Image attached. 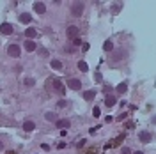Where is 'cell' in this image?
I'll list each match as a JSON object with an SVG mask.
<instances>
[{
    "label": "cell",
    "mask_w": 156,
    "mask_h": 154,
    "mask_svg": "<svg viewBox=\"0 0 156 154\" xmlns=\"http://www.w3.org/2000/svg\"><path fill=\"white\" fill-rule=\"evenodd\" d=\"M46 89H53L59 96L66 94V87H64V83H62L59 78H48L46 80Z\"/></svg>",
    "instance_id": "obj_1"
},
{
    "label": "cell",
    "mask_w": 156,
    "mask_h": 154,
    "mask_svg": "<svg viewBox=\"0 0 156 154\" xmlns=\"http://www.w3.org/2000/svg\"><path fill=\"white\" fill-rule=\"evenodd\" d=\"M71 13H73V16H82V13H84V2H75L71 5Z\"/></svg>",
    "instance_id": "obj_2"
},
{
    "label": "cell",
    "mask_w": 156,
    "mask_h": 154,
    "mask_svg": "<svg viewBox=\"0 0 156 154\" xmlns=\"http://www.w3.org/2000/svg\"><path fill=\"white\" fill-rule=\"evenodd\" d=\"M7 53L11 55V57H14V59H16V57H20L22 50H20V46H18V44H11V46L7 48Z\"/></svg>",
    "instance_id": "obj_3"
},
{
    "label": "cell",
    "mask_w": 156,
    "mask_h": 154,
    "mask_svg": "<svg viewBox=\"0 0 156 154\" xmlns=\"http://www.w3.org/2000/svg\"><path fill=\"white\" fill-rule=\"evenodd\" d=\"M66 34H68V37L73 41V39H76V37H78V28H76L75 25H69L68 30H66Z\"/></svg>",
    "instance_id": "obj_4"
},
{
    "label": "cell",
    "mask_w": 156,
    "mask_h": 154,
    "mask_svg": "<svg viewBox=\"0 0 156 154\" xmlns=\"http://www.w3.org/2000/svg\"><path fill=\"white\" fill-rule=\"evenodd\" d=\"M68 87H69L71 90H80V89H82V81H80V80H75V78H71V80L68 81Z\"/></svg>",
    "instance_id": "obj_5"
},
{
    "label": "cell",
    "mask_w": 156,
    "mask_h": 154,
    "mask_svg": "<svg viewBox=\"0 0 156 154\" xmlns=\"http://www.w3.org/2000/svg\"><path fill=\"white\" fill-rule=\"evenodd\" d=\"M0 34H4V36H9V34H13V25H9V23H4V25H0Z\"/></svg>",
    "instance_id": "obj_6"
},
{
    "label": "cell",
    "mask_w": 156,
    "mask_h": 154,
    "mask_svg": "<svg viewBox=\"0 0 156 154\" xmlns=\"http://www.w3.org/2000/svg\"><path fill=\"white\" fill-rule=\"evenodd\" d=\"M34 11H36L37 14H45V13H46V5H45L43 2H36V4H34Z\"/></svg>",
    "instance_id": "obj_7"
},
{
    "label": "cell",
    "mask_w": 156,
    "mask_h": 154,
    "mask_svg": "<svg viewBox=\"0 0 156 154\" xmlns=\"http://www.w3.org/2000/svg\"><path fill=\"white\" fill-rule=\"evenodd\" d=\"M57 122V128H60V129H68L69 126H71V122L68 120V119H59V120H55Z\"/></svg>",
    "instance_id": "obj_8"
},
{
    "label": "cell",
    "mask_w": 156,
    "mask_h": 154,
    "mask_svg": "<svg viewBox=\"0 0 156 154\" xmlns=\"http://www.w3.org/2000/svg\"><path fill=\"white\" fill-rule=\"evenodd\" d=\"M124 138H126V135H124V133H122V135H119V137H117L115 140H113V142H110V143H108V145H107L105 149H108V147H115V145H119V143H122V140H124Z\"/></svg>",
    "instance_id": "obj_9"
},
{
    "label": "cell",
    "mask_w": 156,
    "mask_h": 154,
    "mask_svg": "<svg viewBox=\"0 0 156 154\" xmlns=\"http://www.w3.org/2000/svg\"><path fill=\"white\" fill-rule=\"evenodd\" d=\"M126 90H128V83H126V81H121V83L115 87V92H117V94H124Z\"/></svg>",
    "instance_id": "obj_10"
},
{
    "label": "cell",
    "mask_w": 156,
    "mask_h": 154,
    "mask_svg": "<svg viewBox=\"0 0 156 154\" xmlns=\"http://www.w3.org/2000/svg\"><path fill=\"white\" fill-rule=\"evenodd\" d=\"M20 22H22V23H30V22H32L30 13H22V14H20Z\"/></svg>",
    "instance_id": "obj_11"
},
{
    "label": "cell",
    "mask_w": 156,
    "mask_h": 154,
    "mask_svg": "<svg viewBox=\"0 0 156 154\" xmlns=\"http://www.w3.org/2000/svg\"><path fill=\"white\" fill-rule=\"evenodd\" d=\"M94 98H96V90H85L84 92V99L85 101H92Z\"/></svg>",
    "instance_id": "obj_12"
},
{
    "label": "cell",
    "mask_w": 156,
    "mask_h": 154,
    "mask_svg": "<svg viewBox=\"0 0 156 154\" xmlns=\"http://www.w3.org/2000/svg\"><path fill=\"white\" fill-rule=\"evenodd\" d=\"M138 138H140L144 143H147V142H151V133H147V131H142L140 135H138Z\"/></svg>",
    "instance_id": "obj_13"
},
{
    "label": "cell",
    "mask_w": 156,
    "mask_h": 154,
    "mask_svg": "<svg viewBox=\"0 0 156 154\" xmlns=\"http://www.w3.org/2000/svg\"><path fill=\"white\" fill-rule=\"evenodd\" d=\"M36 48H37V46H36L34 41H30V39H27V41H25V50H27V51H34Z\"/></svg>",
    "instance_id": "obj_14"
},
{
    "label": "cell",
    "mask_w": 156,
    "mask_h": 154,
    "mask_svg": "<svg viewBox=\"0 0 156 154\" xmlns=\"http://www.w3.org/2000/svg\"><path fill=\"white\" fill-rule=\"evenodd\" d=\"M23 129H25L27 133H30V131H34V129H36V124H34L32 120H27L25 124H23Z\"/></svg>",
    "instance_id": "obj_15"
},
{
    "label": "cell",
    "mask_w": 156,
    "mask_h": 154,
    "mask_svg": "<svg viewBox=\"0 0 156 154\" xmlns=\"http://www.w3.org/2000/svg\"><path fill=\"white\" fill-rule=\"evenodd\" d=\"M25 36H27V37H36V36H37V30H36L34 27H28V28L25 30Z\"/></svg>",
    "instance_id": "obj_16"
},
{
    "label": "cell",
    "mask_w": 156,
    "mask_h": 154,
    "mask_svg": "<svg viewBox=\"0 0 156 154\" xmlns=\"http://www.w3.org/2000/svg\"><path fill=\"white\" fill-rule=\"evenodd\" d=\"M115 103H117V98H115V96H108V98L105 99V105H107V106H113Z\"/></svg>",
    "instance_id": "obj_17"
},
{
    "label": "cell",
    "mask_w": 156,
    "mask_h": 154,
    "mask_svg": "<svg viewBox=\"0 0 156 154\" xmlns=\"http://www.w3.org/2000/svg\"><path fill=\"white\" fill-rule=\"evenodd\" d=\"M78 69L82 71V73H85V71L89 69V66H87V62H85V60H80V62H78Z\"/></svg>",
    "instance_id": "obj_18"
},
{
    "label": "cell",
    "mask_w": 156,
    "mask_h": 154,
    "mask_svg": "<svg viewBox=\"0 0 156 154\" xmlns=\"http://www.w3.org/2000/svg\"><path fill=\"white\" fill-rule=\"evenodd\" d=\"M51 67L57 69V71H60V69H62V62H60V60H51Z\"/></svg>",
    "instance_id": "obj_19"
},
{
    "label": "cell",
    "mask_w": 156,
    "mask_h": 154,
    "mask_svg": "<svg viewBox=\"0 0 156 154\" xmlns=\"http://www.w3.org/2000/svg\"><path fill=\"white\" fill-rule=\"evenodd\" d=\"M103 50H105V51H112V50H113L112 41H105V44H103Z\"/></svg>",
    "instance_id": "obj_20"
},
{
    "label": "cell",
    "mask_w": 156,
    "mask_h": 154,
    "mask_svg": "<svg viewBox=\"0 0 156 154\" xmlns=\"http://www.w3.org/2000/svg\"><path fill=\"white\" fill-rule=\"evenodd\" d=\"M121 7H122L121 4H117V2H113V4H112V13H119V11H121Z\"/></svg>",
    "instance_id": "obj_21"
},
{
    "label": "cell",
    "mask_w": 156,
    "mask_h": 154,
    "mask_svg": "<svg viewBox=\"0 0 156 154\" xmlns=\"http://www.w3.org/2000/svg\"><path fill=\"white\" fill-rule=\"evenodd\" d=\"M45 117H46V120H57V115L53 114V112H50V114H46Z\"/></svg>",
    "instance_id": "obj_22"
},
{
    "label": "cell",
    "mask_w": 156,
    "mask_h": 154,
    "mask_svg": "<svg viewBox=\"0 0 156 154\" xmlns=\"http://www.w3.org/2000/svg\"><path fill=\"white\" fill-rule=\"evenodd\" d=\"M34 83H36V80H34V78H27V80H25V85H27V87H32Z\"/></svg>",
    "instance_id": "obj_23"
},
{
    "label": "cell",
    "mask_w": 156,
    "mask_h": 154,
    "mask_svg": "<svg viewBox=\"0 0 156 154\" xmlns=\"http://www.w3.org/2000/svg\"><path fill=\"white\" fill-rule=\"evenodd\" d=\"M92 115H94V117H96V119H98V117H99V115H101V110H99V108H98V106H96V108H94V110H92Z\"/></svg>",
    "instance_id": "obj_24"
},
{
    "label": "cell",
    "mask_w": 156,
    "mask_h": 154,
    "mask_svg": "<svg viewBox=\"0 0 156 154\" xmlns=\"http://www.w3.org/2000/svg\"><path fill=\"white\" fill-rule=\"evenodd\" d=\"M57 106H59V108H64V106H68V101H64V99H60V101L57 103Z\"/></svg>",
    "instance_id": "obj_25"
},
{
    "label": "cell",
    "mask_w": 156,
    "mask_h": 154,
    "mask_svg": "<svg viewBox=\"0 0 156 154\" xmlns=\"http://www.w3.org/2000/svg\"><path fill=\"white\" fill-rule=\"evenodd\" d=\"M84 154H96V149H94V147H90V149H87Z\"/></svg>",
    "instance_id": "obj_26"
},
{
    "label": "cell",
    "mask_w": 156,
    "mask_h": 154,
    "mask_svg": "<svg viewBox=\"0 0 156 154\" xmlns=\"http://www.w3.org/2000/svg\"><path fill=\"white\" fill-rule=\"evenodd\" d=\"M82 50H84V53H87V51H89V44L84 43V44H82Z\"/></svg>",
    "instance_id": "obj_27"
},
{
    "label": "cell",
    "mask_w": 156,
    "mask_h": 154,
    "mask_svg": "<svg viewBox=\"0 0 156 154\" xmlns=\"http://www.w3.org/2000/svg\"><path fill=\"white\" fill-rule=\"evenodd\" d=\"M41 149H43V151H50V145H48V143H41Z\"/></svg>",
    "instance_id": "obj_28"
},
{
    "label": "cell",
    "mask_w": 156,
    "mask_h": 154,
    "mask_svg": "<svg viewBox=\"0 0 156 154\" xmlns=\"http://www.w3.org/2000/svg\"><path fill=\"white\" fill-rule=\"evenodd\" d=\"M73 44H75V46H78V44H82V41L76 37V39H73Z\"/></svg>",
    "instance_id": "obj_29"
},
{
    "label": "cell",
    "mask_w": 156,
    "mask_h": 154,
    "mask_svg": "<svg viewBox=\"0 0 156 154\" xmlns=\"http://www.w3.org/2000/svg\"><path fill=\"white\" fill-rule=\"evenodd\" d=\"M94 78H96V81H101V80H103V76H101L99 73H96V76H94Z\"/></svg>",
    "instance_id": "obj_30"
},
{
    "label": "cell",
    "mask_w": 156,
    "mask_h": 154,
    "mask_svg": "<svg viewBox=\"0 0 156 154\" xmlns=\"http://www.w3.org/2000/svg\"><path fill=\"white\" fill-rule=\"evenodd\" d=\"M122 154H131V151H130L128 147H124V149H122Z\"/></svg>",
    "instance_id": "obj_31"
},
{
    "label": "cell",
    "mask_w": 156,
    "mask_h": 154,
    "mask_svg": "<svg viewBox=\"0 0 156 154\" xmlns=\"http://www.w3.org/2000/svg\"><path fill=\"white\" fill-rule=\"evenodd\" d=\"M110 90H112V89H110L108 85H105V87H103V92H110Z\"/></svg>",
    "instance_id": "obj_32"
},
{
    "label": "cell",
    "mask_w": 156,
    "mask_h": 154,
    "mask_svg": "<svg viewBox=\"0 0 156 154\" xmlns=\"http://www.w3.org/2000/svg\"><path fill=\"white\" fill-rule=\"evenodd\" d=\"M5 154H16V152H13V151H9V152H5Z\"/></svg>",
    "instance_id": "obj_33"
},
{
    "label": "cell",
    "mask_w": 156,
    "mask_h": 154,
    "mask_svg": "<svg viewBox=\"0 0 156 154\" xmlns=\"http://www.w3.org/2000/svg\"><path fill=\"white\" fill-rule=\"evenodd\" d=\"M133 154H144V152H133Z\"/></svg>",
    "instance_id": "obj_34"
},
{
    "label": "cell",
    "mask_w": 156,
    "mask_h": 154,
    "mask_svg": "<svg viewBox=\"0 0 156 154\" xmlns=\"http://www.w3.org/2000/svg\"><path fill=\"white\" fill-rule=\"evenodd\" d=\"M0 149H2V142H0Z\"/></svg>",
    "instance_id": "obj_35"
}]
</instances>
